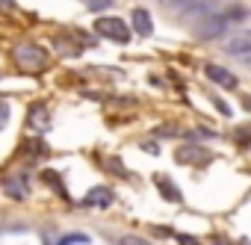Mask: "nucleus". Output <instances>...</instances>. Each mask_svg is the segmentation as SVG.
Segmentation results:
<instances>
[{"instance_id": "f257e3e1", "label": "nucleus", "mask_w": 251, "mask_h": 245, "mask_svg": "<svg viewBox=\"0 0 251 245\" xmlns=\"http://www.w3.org/2000/svg\"><path fill=\"white\" fill-rule=\"evenodd\" d=\"M15 62L24 71H45L48 68V50L36 42H21L15 48Z\"/></svg>"}, {"instance_id": "f03ea898", "label": "nucleus", "mask_w": 251, "mask_h": 245, "mask_svg": "<svg viewBox=\"0 0 251 245\" xmlns=\"http://www.w3.org/2000/svg\"><path fill=\"white\" fill-rule=\"evenodd\" d=\"M95 33L109 39V42H118V45H127L130 42V27L124 24V18H115V15H103V18H95Z\"/></svg>"}, {"instance_id": "7ed1b4c3", "label": "nucleus", "mask_w": 251, "mask_h": 245, "mask_svg": "<svg viewBox=\"0 0 251 245\" xmlns=\"http://www.w3.org/2000/svg\"><path fill=\"white\" fill-rule=\"evenodd\" d=\"M175 160L183 163V166H207V163H213V154L198 148V145H183V148L175 151Z\"/></svg>"}, {"instance_id": "20e7f679", "label": "nucleus", "mask_w": 251, "mask_h": 245, "mask_svg": "<svg viewBox=\"0 0 251 245\" xmlns=\"http://www.w3.org/2000/svg\"><path fill=\"white\" fill-rule=\"evenodd\" d=\"M225 27H227V21H225V15L219 12V15H213V18L198 21V24H195V36L210 42V39H219V36L225 33Z\"/></svg>"}, {"instance_id": "39448f33", "label": "nucleus", "mask_w": 251, "mask_h": 245, "mask_svg": "<svg viewBox=\"0 0 251 245\" xmlns=\"http://www.w3.org/2000/svg\"><path fill=\"white\" fill-rule=\"evenodd\" d=\"M109 204H112V192H109L106 186H95V189H89L86 198L80 201V207H86V210H106Z\"/></svg>"}, {"instance_id": "423d86ee", "label": "nucleus", "mask_w": 251, "mask_h": 245, "mask_svg": "<svg viewBox=\"0 0 251 245\" xmlns=\"http://www.w3.org/2000/svg\"><path fill=\"white\" fill-rule=\"evenodd\" d=\"M204 74L213 80V83H219L222 89H236L239 86V80H236V74H230V71H225L222 65H204Z\"/></svg>"}, {"instance_id": "0eeeda50", "label": "nucleus", "mask_w": 251, "mask_h": 245, "mask_svg": "<svg viewBox=\"0 0 251 245\" xmlns=\"http://www.w3.org/2000/svg\"><path fill=\"white\" fill-rule=\"evenodd\" d=\"M227 53H236V56H251V30H239L236 36H230V42L225 45Z\"/></svg>"}, {"instance_id": "6e6552de", "label": "nucleus", "mask_w": 251, "mask_h": 245, "mask_svg": "<svg viewBox=\"0 0 251 245\" xmlns=\"http://www.w3.org/2000/svg\"><path fill=\"white\" fill-rule=\"evenodd\" d=\"M213 15H219L216 0H198V3L186 12V18H192V21H204V18H213Z\"/></svg>"}, {"instance_id": "1a4fd4ad", "label": "nucleus", "mask_w": 251, "mask_h": 245, "mask_svg": "<svg viewBox=\"0 0 251 245\" xmlns=\"http://www.w3.org/2000/svg\"><path fill=\"white\" fill-rule=\"evenodd\" d=\"M130 27H133V33H139V36H151V33H154V21H151L148 9H133Z\"/></svg>"}, {"instance_id": "9d476101", "label": "nucleus", "mask_w": 251, "mask_h": 245, "mask_svg": "<svg viewBox=\"0 0 251 245\" xmlns=\"http://www.w3.org/2000/svg\"><path fill=\"white\" fill-rule=\"evenodd\" d=\"M42 180H45V183H48V186H50L53 192H59V195H65V186H62V177H59L56 172H50V169H45V172H42Z\"/></svg>"}, {"instance_id": "9b49d317", "label": "nucleus", "mask_w": 251, "mask_h": 245, "mask_svg": "<svg viewBox=\"0 0 251 245\" xmlns=\"http://www.w3.org/2000/svg\"><path fill=\"white\" fill-rule=\"evenodd\" d=\"M3 189H6V195H12V198H24V195H27V186H21L18 177H6V180H3Z\"/></svg>"}, {"instance_id": "f8f14e48", "label": "nucleus", "mask_w": 251, "mask_h": 245, "mask_svg": "<svg viewBox=\"0 0 251 245\" xmlns=\"http://www.w3.org/2000/svg\"><path fill=\"white\" fill-rule=\"evenodd\" d=\"M157 186H160V192H163L169 201H180V192L172 186V180H169V177H157Z\"/></svg>"}, {"instance_id": "ddd939ff", "label": "nucleus", "mask_w": 251, "mask_h": 245, "mask_svg": "<svg viewBox=\"0 0 251 245\" xmlns=\"http://www.w3.org/2000/svg\"><path fill=\"white\" fill-rule=\"evenodd\" d=\"M163 3L172 6V9H177V12H189V9L198 3V0H163Z\"/></svg>"}, {"instance_id": "4468645a", "label": "nucleus", "mask_w": 251, "mask_h": 245, "mask_svg": "<svg viewBox=\"0 0 251 245\" xmlns=\"http://www.w3.org/2000/svg\"><path fill=\"white\" fill-rule=\"evenodd\" d=\"M89 242V236H83V233H68V236H62L56 245H86Z\"/></svg>"}, {"instance_id": "2eb2a0df", "label": "nucleus", "mask_w": 251, "mask_h": 245, "mask_svg": "<svg viewBox=\"0 0 251 245\" xmlns=\"http://www.w3.org/2000/svg\"><path fill=\"white\" fill-rule=\"evenodd\" d=\"M118 245H151L148 239H142V236H121L118 239Z\"/></svg>"}, {"instance_id": "dca6fc26", "label": "nucleus", "mask_w": 251, "mask_h": 245, "mask_svg": "<svg viewBox=\"0 0 251 245\" xmlns=\"http://www.w3.org/2000/svg\"><path fill=\"white\" fill-rule=\"evenodd\" d=\"M6 121H9V103H6V100H0V130L6 127Z\"/></svg>"}, {"instance_id": "f3484780", "label": "nucleus", "mask_w": 251, "mask_h": 245, "mask_svg": "<svg viewBox=\"0 0 251 245\" xmlns=\"http://www.w3.org/2000/svg\"><path fill=\"white\" fill-rule=\"evenodd\" d=\"M89 6H92V9H109V6H112V0H92Z\"/></svg>"}, {"instance_id": "a211bd4d", "label": "nucleus", "mask_w": 251, "mask_h": 245, "mask_svg": "<svg viewBox=\"0 0 251 245\" xmlns=\"http://www.w3.org/2000/svg\"><path fill=\"white\" fill-rule=\"evenodd\" d=\"M213 103L219 106V112H222V115H230V106H227V103H225L222 98H213Z\"/></svg>"}, {"instance_id": "6ab92c4d", "label": "nucleus", "mask_w": 251, "mask_h": 245, "mask_svg": "<svg viewBox=\"0 0 251 245\" xmlns=\"http://www.w3.org/2000/svg\"><path fill=\"white\" fill-rule=\"evenodd\" d=\"M177 242L180 245H198V239H192V236H177Z\"/></svg>"}, {"instance_id": "aec40b11", "label": "nucleus", "mask_w": 251, "mask_h": 245, "mask_svg": "<svg viewBox=\"0 0 251 245\" xmlns=\"http://www.w3.org/2000/svg\"><path fill=\"white\" fill-rule=\"evenodd\" d=\"M213 245H230V242H227V239H222V236H216V239H213Z\"/></svg>"}, {"instance_id": "412c9836", "label": "nucleus", "mask_w": 251, "mask_h": 245, "mask_svg": "<svg viewBox=\"0 0 251 245\" xmlns=\"http://www.w3.org/2000/svg\"><path fill=\"white\" fill-rule=\"evenodd\" d=\"M245 65H248V68H251V56H248V59H245Z\"/></svg>"}]
</instances>
